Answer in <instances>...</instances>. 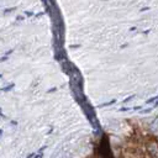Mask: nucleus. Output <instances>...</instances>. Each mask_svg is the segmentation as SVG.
Wrapping results in <instances>:
<instances>
[{
  "mask_svg": "<svg viewBox=\"0 0 158 158\" xmlns=\"http://www.w3.org/2000/svg\"><path fill=\"white\" fill-rule=\"evenodd\" d=\"M148 152L151 153L152 158H156L157 157V143H156L155 140L148 143Z\"/></svg>",
  "mask_w": 158,
  "mask_h": 158,
  "instance_id": "obj_1",
  "label": "nucleus"
}]
</instances>
